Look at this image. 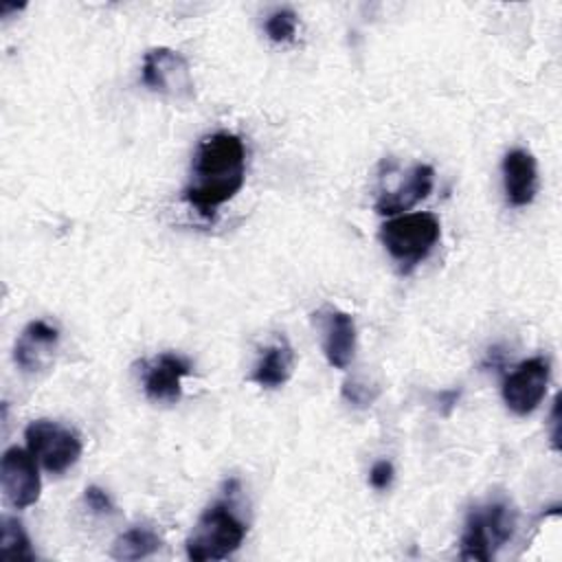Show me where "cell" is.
<instances>
[{"label":"cell","mask_w":562,"mask_h":562,"mask_svg":"<svg viewBox=\"0 0 562 562\" xmlns=\"http://www.w3.org/2000/svg\"><path fill=\"white\" fill-rule=\"evenodd\" d=\"M246 178V147L237 134L213 132L200 138L191 178L184 187V200L202 215L211 217L215 211L233 200L244 187Z\"/></svg>","instance_id":"cell-1"},{"label":"cell","mask_w":562,"mask_h":562,"mask_svg":"<svg viewBox=\"0 0 562 562\" xmlns=\"http://www.w3.org/2000/svg\"><path fill=\"white\" fill-rule=\"evenodd\" d=\"M244 538L246 525L235 516L231 505L213 503L200 514L184 542L187 558L193 562L226 560L241 547Z\"/></svg>","instance_id":"cell-2"},{"label":"cell","mask_w":562,"mask_h":562,"mask_svg":"<svg viewBox=\"0 0 562 562\" xmlns=\"http://www.w3.org/2000/svg\"><path fill=\"white\" fill-rule=\"evenodd\" d=\"M441 235L439 220L432 213H402L380 226V241L406 274L422 263L437 246Z\"/></svg>","instance_id":"cell-3"},{"label":"cell","mask_w":562,"mask_h":562,"mask_svg":"<svg viewBox=\"0 0 562 562\" xmlns=\"http://www.w3.org/2000/svg\"><path fill=\"white\" fill-rule=\"evenodd\" d=\"M26 450L50 474H61L81 457V439L68 426L53 419H35L24 430Z\"/></svg>","instance_id":"cell-4"},{"label":"cell","mask_w":562,"mask_h":562,"mask_svg":"<svg viewBox=\"0 0 562 562\" xmlns=\"http://www.w3.org/2000/svg\"><path fill=\"white\" fill-rule=\"evenodd\" d=\"M140 79L151 92L171 99H187L193 94V77L187 59L167 46L149 48L143 55Z\"/></svg>","instance_id":"cell-5"},{"label":"cell","mask_w":562,"mask_h":562,"mask_svg":"<svg viewBox=\"0 0 562 562\" xmlns=\"http://www.w3.org/2000/svg\"><path fill=\"white\" fill-rule=\"evenodd\" d=\"M551 369L542 356L522 360L503 382V400L507 408L520 417L533 413L544 400Z\"/></svg>","instance_id":"cell-6"},{"label":"cell","mask_w":562,"mask_h":562,"mask_svg":"<svg viewBox=\"0 0 562 562\" xmlns=\"http://www.w3.org/2000/svg\"><path fill=\"white\" fill-rule=\"evenodd\" d=\"M0 487L9 505L26 509L40 498V472L35 457L24 448H7L0 461Z\"/></svg>","instance_id":"cell-7"},{"label":"cell","mask_w":562,"mask_h":562,"mask_svg":"<svg viewBox=\"0 0 562 562\" xmlns=\"http://www.w3.org/2000/svg\"><path fill=\"white\" fill-rule=\"evenodd\" d=\"M191 373V362L165 351L143 362V391L151 402L176 404L182 397V378Z\"/></svg>","instance_id":"cell-8"},{"label":"cell","mask_w":562,"mask_h":562,"mask_svg":"<svg viewBox=\"0 0 562 562\" xmlns=\"http://www.w3.org/2000/svg\"><path fill=\"white\" fill-rule=\"evenodd\" d=\"M321 331H323V353L334 369H347L356 353V323L353 316L325 307L318 312Z\"/></svg>","instance_id":"cell-9"},{"label":"cell","mask_w":562,"mask_h":562,"mask_svg":"<svg viewBox=\"0 0 562 562\" xmlns=\"http://www.w3.org/2000/svg\"><path fill=\"white\" fill-rule=\"evenodd\" d=\"M57 345H59L57 327L48 325L46 321H31L22 329L20 338L15 340V347H13L15 364L26 373L42 371L50 364Z\"/></svg>","instance_id":"cell-10"},{"label":"cell","mask_w":562,"mask_h":562,"mask_svg":"<svg viewBox=\"0 0 562 562\" xmlns=\"http://www.w3.org/2000/svg\"><path fill=\"white\" fill-rule=\"evenodd\" d=\"M503 187L512 206H527L538 193V165L527 149H512L503 158Z\"/></svg>","instance_id":"cell-11"},{"label":"cell","mask_w":562,"mask_h":562,"mask_svg":"<svg viewBox=\"0 0 562 562\" xmlns=\"http://www.w3.org/2000/svg\"><path fill=\"white\" fill-rule=\"evenodd\" d=\"M435 169L430 165H415L406 178L391 191H382L375 200V211L380 215H402L404 211L413 209L419 200L428 198L432 191Z\"/></svg>","instance_id":"cell-12"},{"label":"cell","mask_w":562,"mask_h":562,"mask_svg":"<svg viewBox=\"0 0 562 562\" xmlns=\"http://www.w3.org/2000/svg\"><path fill=\"white\" fill-rule=\"evenodd\" d=\"M292 367H294V351L285 338H279L277 342L266 347V351L259 356L250 380L263 389H277L290 380Z\"/></svg>","instance_id":"cell-13"},{"label":"cell","mask_w":562,"mask_h":562,"mask_svg":"<svg viewBox=\"0 0 562 562\" xmlns=\"http://www.w3.org/2000/svg\"><path fill=\"white\" fill-rule=\"evenodd\" d=\"M494 542L492 536L487 531L485 525V516L481 507H472L465 525H463V533L459 540V558L461 560H479V562H487L494 558Z\"/></svg>","instance_id":"cell-14"},{"label":"cell","mask_w":562,"mask_h":562,"mask_svg":"<svg viewBox=\"0 0 562 562\" xmlns=\"http://www.w3.org/2000/svg\"><path fill=\"white\" fill-rule=\"evenodd\" d=\"M160 544H162V540H160V536L154 529L136 525V527H130L127 531H123L112 542L110 555L114 560H121V562L143 560V558L154 555L160 549Z\"/></svg>","instance_id":"cell-15"},{"label":"cell","mask_w":562,"mask_h":562,"mask_svg":"<svg viewBox=\"0 0 562 562\" xmlns=\"http://www.w3.org/2000/svg\"><path fill=\"white\" fill-rule=\"evenodd\" d=\"M0 558L4 560H35V551L31 547V538L24 531L22 522L2 516L0 520Z\"/></svg>","instance_id":"cell-16"},{"label":"cell","mask_w":562,"mask_h":562,"mask_svg":"<svg viewBox=\"0 0 562 562\" xmlns=\"http://www.w3.org/2000/svg\"><path fill=\"white\" fill-rule=\"evenodd\" d=\"M296 26H299V18L292 9H277L266 18V35L281 44V42H292L296 35Z\"/></svg>","instance_id":"cell-17"},{"label":"cell","mask_w":562,"mask_h":562,"mask_svg":"<svg viewBox=\"0 0 562 562\" xmlns=\"http://www.w3.org/2000/svg\"><path fill=\"white\" fill-rule=\"evenodd\" d=\"M342 397L353 406H369L378 397V389L358 378H351L342 384Z\"/></svg>","instance_id":"cell-18"},{"label":"cell","mask_w":562,"mask_h":562,"mask_svg":"<svg viewBox=\"0 0 562 562\" xmlns=\"http://www.w3.org/2000/svg\"><path fill=\"white\" fill-rule=\"evenodd\" d=\"M83 501L90 507V512H94V514H112L114 512L112 498L99 485H88L83 490Z\"/></svg>","instance_id":"cell-19"},{"label":"cell","mask_w":562,"mask_h":562,"mask_svg":"<svg viewBox=\"0 0 562 562\" xmlns=\"http://www.w3.org/2000/svg\"><path fill=\"white\" fill-rule=\"evenodd\" d=\"M393 474H395L393 463L386 461V459H380L369 470V483H371L373 490L382 492V490H386L393 483Z\"/></svg>","instance_id":"cell-20"},{"label":"cell","mask_w":562,"mask_h":562,"mask_svg":"<svg viewBox=\"0 0 562 562\" xmlns=\"http://www.w3.org/2000/svg\"><path fill=\"white\" fill-rule=\"evenodd\" d=\"M558 413H560V397L553 400V408H551V441H553V448H555V450L560 448V443H558V426H560Z\"/></svg>","instance_id":"cell-21"}]
</instances>
